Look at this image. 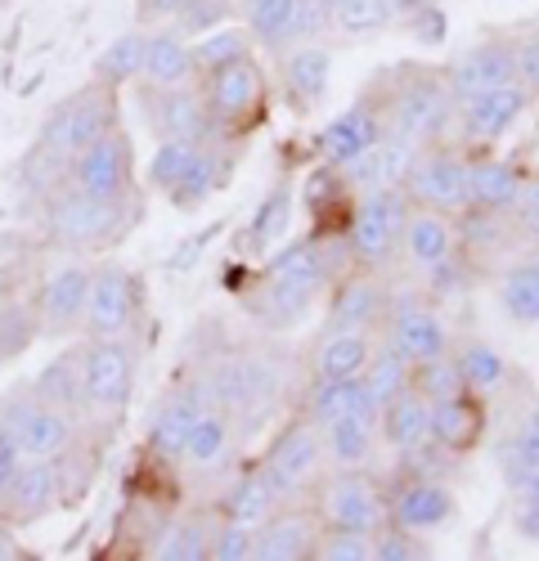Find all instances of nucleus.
<instances>
[{
  "mask_svg": "<svg viewBox=\"0 0 539 561\" xmlns=\"http://www.w3.org/2000/svg\"><path fill=\"white\" fill-rule=\"evenodd\" d=\"M324 436V454L337 462V467H359L369 454H374V440H378V417L374 413H346L337 423L320 427Z\"/></svg>",
  "mask_w": 539,
  "mask_h": 561,
  "instance_id": "473e14b6",
  "label": "nucleus"
},
{
  "mask_svg": "<svg viewBox=\"0 0 539 561\" xmlns=\"http://www.w3.org/2000/svg\"><path fill=\"white\" fill-rule=\"evenodd\" d=\"M521 225H526V233H530V239L539 243V207H535V211H526V216H521Z\"/></svg>",
  "mask_w": 539,
  "mask_h": 561,
  "instance_id": "0e129e2a",
  "label": "nucleus"
},
{
  "mask_svg": "<svg viewBox=\"0 0 539 561\" xmlns=\"http://www.w3.org/2000/svg\"><path fill=\"white\" fill-rule=\"evenodd\" d=\"M500 301H504L508 319H517V323H539V261L508 270L504 288H500Z\"/></svg>",
  "mask_w": 539,
  "mask_h": 561,
  "instance_id": "de8ad7c7",
  "label": "nucleus"
},
{
  "mask_svg": "<svg viewBox=\"0 0 539 561\" xmlns=\"http://www.w3.org/2000/svg\"><path fill=\"white\" fill-rule=\"evenodd\" d=\"M485 432V409L472 400V391L449 396L432 404V440L445 449H472Z\"/></svg>",
  "mask_w": 539,
  "mask_h": 561,
  "instance_id": "c85d7f7f",
  "label": "nucleus"
},
{
  "mask_svg": "<svg viewBox=\"0 0 539 561\" xmlns=\"http://www.w3.org/2000/svg\"><path fill=\"white\" fill-rule=\"evenodd\" d=\"M445 85L455 104L481 95V90H494V85H517V68H513V45L504 41H485V45H472L463 50L445 72Z\"/></svg>",
  "mask_w": 539,
  "mask_h": 561,
  "instance_id": "2eb2a0df",
  "label": "nucleus"
},
{
  "mask_svg": "<svg viewBox=\"0 0 539 561\" xmlns=\"http://www.w3.org/2000/svg\"><path fill=\"white\" fill-rule=\"evenodd\" d=\"M68 180L90 198H130L135 190V153H130V135L117 126L104 139H95L85 153L72 158Z\"/></svg>",
  "mask_w": 539,
  "mask_h": 561,
  "instance_id": "9d476101",
  "label": "nucleus"
},
{
  "mask_svg": "<svg viewBox=\"0 0 539 561\" xmlns=\"http://www.w3.org/2000/svg\"><path fill=\"white\" fill-rule=\"evenodd\" d=\"M455 364H459V373H463V382H468V391H472V396H490V391H500V387H504V378H508L504 355L494 351V346H485V342H468V346L455 355Z\"/></svg>",
  "mask_w": 539,
  "mask_h": 561,
  "instance_id": "37998d69",
  "label": "nucleus"
},
{
  "mask_svg": "<svg viewBox=\"0 0 539 561\" xmlns=\"http://www.w3.org/2000/svg\"><path fill=\"white\" fill-rule=\"evenodd\" d=\"M220 175H225V153L216 149V139H207V145L198 149V158H194V167L185 171V180H180L175 184V190H171V203L175 207H198L211 190H216V184H220Z\"/></svg>",
  "mask_w": 539,
  "mask_h": 561,
  "instance_id": "79ce46f5",
  "label": "nucleus"
},
{
  "mask_svg": "<svg viewBox=\"0 0 539 561\" xmlns=\"http://www.w3.org/2000/svg\"><path fill=\"white\" fill-rule=\"evenodd\" d=\"M427 404H436V400H449V396H463L468 391V382H463V373H459V364L455 359H445V355H436V359H423L418 368H414V382H410Z\"/></svg>",
  "mask_w": 539,
  "mask_h": 561,
  "instance_id": "8fccbe9b",
  "label": "nucleus"
},
{
  "mask_svg": "<svg viewBox=\"0 0 539 561\" xmlns=\"http://www.w3.org/2000/svg\"><path fill=\"white\" fill-rule=\"evenodd\" d=\"M314 557L324 561H374V535L359 530H320V543H314Z\"/></svg>",
  "mask_w": 539,
  "mask_h": 561,
  "instance_id": "3c124183",
  "label": "nucleus"
},
{
  "mask_svg": "<svg viewBox=\"0 0 539 561\" xmlns=\"http://www.w3.org/2000/svg\"><path fill=\"white\" fill-rule=\"evenodd\" d=\"M517 530H521L526 539H539V507H526V503H521V512H517Z\"/></svg>",
  "mask_w": 539,
  "mask_h": 561,
  "instance_id": "680f3d73",
  "label": "nucleus"
},
{
  "mask_svg": "<svg viewBox=\"0 0 539 561\" xmlns=\"http://www.w3.org/2000/svg\"><path fill=\"white\" fill-rule=\"evenodd\" d=\"M50 472H55V494L64 507L81 503L90 494V485H95V454H90L81 440L64 445L55 458H50Z\"/></svg>",
  "mask_w": 539,
  "mask_h": 561,
  "instance_id": "58836bf2",
  "label": "nucleus"
},
{
  "mask_svg": "<svg viewBox=\"0 0 539 561\" xmlns=\"http://www.w3.org/2000/svg\"><path fill=\"white\" fill-rule=\"evenodd\" d=\"M329 77H333V55L324 45H297L293 55H284V90L297 108H314L324 100L329 90Z\"/></svg>",
  "mask_w": 539,
  "mask_h": 561,
  "instance_id": "a878e982",
  "label": "nucleus"
},
{
  "mask_svg": "<svg viewBox=\"0 0 539 561\" xmlns=\"http://www.w3.org/2000/svg\"><path fill=\"white\" fill-rule=\"evenodd\" d=\"M27 462V454H23V445L0 427V499H5V490L14 485V477H19V467Z\"/></svg>",
  "mask_w": 539,
  "mask_h": 561,
  "instance_id": "13d9d810",
  "label": "nucleus"
},
{
  "mask_svg": "<svg viewBox=\"0 0 539 561\" xmlns=\"http://www.w3.org/2000/svg\"><path fill=\"white\" fill-rule=\"evenodd\" d=\"M449 517H455V494H449L445 485H436V481L404 485L400 499L391 503V522L404 526V530H414V535H427V530L445 526Z\"/></svg>",
  "mask_w": 539,
  "mask_h": 561,
  "instance_id": "b1692460",
  "label": "nucleus"
},
{
  "mask_svg": "<svg viewBox=\"0 0 539 561\" xmlns=\"http://www.w3.org/2000/svg\"><path fill=\"white\" fill-rule=\"evenodd\" d=\"M0 427L23 445L27 458H55L64 445L77 440V417L68 409L45 404L32 387L10 391L0 400Z\"/></svg>",
  "mask_w": 539,
  "mask_h": 561,
  "instance_id": "0eeeda50",
  "label": "nucleus"
},
{
  "mask_svg": "<svg viewBox=\"0 0 539 561\" xmlns=\"http://www.w3.org/2000/svg\"><path fill=\"white\" fill-rule=\"evenodd\" d=\"M135 207L130 198H90L77 184H59V190L45 198V233L50 243L68 248V252H104L113 248L122 233L130 229Z\"/></svg>",
  "mask_w": 539,
  "mask_h": 561,
  "instance_id": "f257e3e1",
  "label": "nucleus"
},
{
  "mask_svg": "<svg viewBox=\"0 0 539 561\" xmlns=\"http://www.w3.org/2000/svg\"><path fill=\"white\" fill-rule=\"evenodd\" d=\"M378 423L391 449H423L432 440V404L410 387L378 409Z\"/></svg>",
  "mask_w": 539,
  "mask_h": 561,
  "instance_id": "393cba45",
  "label": "nucleus"
},
{
  "mask_svg": "<svg viewBox=\"0 0 539 561\" xmlns=\"http://www.w3.org/2000/svg\"><path fill=\"white\" fill-rule=\"evenodd\" d=\"M400 243L418 270H440L449 261V252H455V229H449V216L423 207V211H410Z\"/></svg>",
  "mask_w": 539,
  "mask_h": 561,
  "instance_id": "bb28decb",
  "label": "nucleus"
},
{
  "mask_svg": "<svg viewBox=\"0 0 539 561\" xmlns=\"http://www.w3.org/2000/svg\"><path fill=\"white\" fill-rule=\"evenodd\" d=\"M517 494H521L526 507H539V472H526V477L517 481Z\"/></svg>",
  "mask_w": 539,
  "mask_h": 561,
  "instance_id": "e2e57ef3",
  "label": "nucleus"
},
{
  "mask_svg": "<svg viewBox=\"0 0 539 561\" xmlns=\"http://www.w3.org/2000/svg\"><path fill=\"white\" fill-rule=\"evenodd\" d=\"M145 310V284L140 274L126 265H100L90 270V297H85V319L81 329L90 337H122L140 323Z\"/></svg>",
  "mask_w": 539,
  "mask_h": 561,
  "instance_id": "6e6552de",
  "label": "nucleus"
},
{
  "mask_svg": "<svg viewBox=\"0 0 539 561\" xmlns=\"http://www.w3.org/2000/svg\"><path fill=\"white\" fill-rule=\"evenodd\" d=\"M198 81H203L198 90H203V104L211 113L216 135H230L234 122H248L265 104V72H261V64L252 55L225 64V68L198 77Z\"/></svg>",
  "mask_w": 539,
  "mask_h": 561,
  "instance_id": "1a4fd4ad",
  "label": "nucleus"
},
{
  "mask_svg": "<svg viewBox=\"0 0 539 561\" xmlns=\"http://www.w3.org/2000/svg\"><path fill=\"white\" fill-rule=\"evenodd\" d=\"M252 535H256L252 526L220 517L216 530H211V552H207V561H252Z\"/></svg>",
  "mask_w": 539,
  "mask_h": 561,
  "instance_id": "864d4df0",
  "label": "nucleus"
},
{
  "mask_svg": "<svg viewBox=\"0 0 539 561\" xmlns=\"http://www.w3.org/2000/svg\"><path fill=\"white\" fill-rule=\"evenodd\" d=\"M427 557V543L404 530V526H387V530H374V561H423Z\"/></svg>",
  "mask_w": 539,
  "mask_h": 561,
  "instance_id": "5fc2aeb1",
  "label": "nucleus"
},
{
  "mask_svg": "<svg viewBox=\"0 0 539 561\" xmlns=\"http://www.w3.org/2000/svg\"><path fill=\"white\" fill-rule=\"evenodd\" d=\"M314 543H320V526L310 517H301V512H270L252 535V557L256 561H301V557H314Z\"/></svg>",
  "mask_w": 539,
  "mask_h": 561,
  "instance_id": "412c9836",
  "label": "nucleus"
},
{
  "mask_svg": "<svg viewBox=\"0 0 539 561\" xmlns=\"http://www.w3.org/2000/svg\"><path fill=\"white\" fill-rule=\"evenodd\" d=\"M374 355V342L359 329H329V337L314 351V378L320 382H342V378H359Z\"/></svg>",
  "mask_w": 539,
  "mask_h": 561,
  "instance_id": "c756f323",
  "label": "nucleus"
},
{
  "mask_svg": "<svg viewBox=\"0 0 539 561\" xmlns=\"http://www.w3.org/2000/svg\"><path fill=\"white\" fill-rule=\"evenodd\" d=\"M517 194H521V171L513 162H500V158L468 162V207L508 211L517 207Z\"/></svg>",
  "mask_w": 539,
  "mask_h": 561,
  "instance_id": "cd10ccee",
  "label": "nucleus"
},
{
  "mask_svg": "<svg viewBox=\"0 0 539 561\" xmlns=\"http://www.w3.org/2000/svg\"><path fill=\"white\" fill-rule=\"evenodd\" d=\"M404 194H410V203H423L427 211L455 216L468 207V162L445 149L414 153L410 171H404Z\"/></svg>",
  "mask_w": 539,
  "mask_h": 561,
  "instance_id": "9b49d317",
  "label": "nucleus"
},
{
  "mask_svg": "<svg viewBox=\"0 0 539 561\" xmlns=\"http://www.w3.org/2000/svg\"><path fill=\"white\" fill-rule=\"evenodd\" d=\"M391 19H395L391 0H337V5H333V27L346 32V36L382 32Z\"/></svg>",
  "mask_w": 539,
  "mask_h": 561,
  "instance_id": "09e8293b",
  "label": "nucleus"
},
{
  "mask_svg": "<svg viewBox=\"0 0 539 561\" xmlns=\"http://www.w3.org/2000/svg\"><path fill=\"white\" fill-rule=\"evenodd\" d=\"M135 364H140V351L130 346V333L90 337L81 346V417L113 427L130 404Z\"/></svg>",
  "mask_w": 539,
  "mask_h": 561,
  "instance_id": "f03ea898",
  "label": "nucleus"
},
{
  "mask_svg": "<svg viewBox=\"0 0 539 561\" xmlns=\"http://www.w3.org/2000/svg\"><path fill=\"white\" fill-rule=\"evenodd\" d=\"M108 130H117V90L104 85V81H90V85L72 90L68 100H59L50 113H45L36 145L72 162L77 153H85Z\"/></svg>",
  "mask_w": 539,
  "mask_h": 561,
  "instance_id": "20e7f679",
  "label": "nucleus"
},
{
  "mask_svg": "<svg viewBox=\"0 0 539 561\" xmlns=\"http://www.w3.org/2000/svg\"><path fill=\"white\" fill-rule=\"evenodd\" d=\"M526 427H530V432H535V436H539V404H535V409H530V423H526Z\"/></svg>",
  "mask_w": 539,
  "mask_h": 561,
  "instance_id": "69168bd1",
  "label": "nucleus"
},
{
  "mask_svg": "<svg viewBox=\"0 0 539 561\" xmlns=\"http://www.w3.org/2000/svg\"><path fill=\"white\" fill-rule=\"evenodd\" d=\"M85 297H90V265H59L45 284L36 288V319L45 337H68L85 319Z\"/></svg>",
  "mask_w": 539,
  "mask_h": 561,
  "instance_id": "ddd939ff",
  "label": "nucleus"
},
{
  "mask_svg": "<svg viewBox=\"0 0 539 561\" xmlns=\"http://www.w3.org/2000/svg\"><path fill=\"white\" fill-rule=\"evenodd\" d=\"M410 194L395 190V184H387V190H369L365 198H359V207L351 211V225H346V248L351 256L374 270L382 261H391L400 233H404V220H410Z\"/></svg>",
  "mask_w": 539,
  "mask_h": 561,
  "instance_id": "423d86ee",
  "label": "nucleus"
},
{
  "mask_svg": "<svg viewBox=\"0 0 539 561\" xmlns=\"http://www.w3.org/2000/svg\"><path fill=\"white\" fill-rule=\"evenodd\" d=\"M320 462H324V436L310 417L284 427L275 436V445H270V454H265V467H275V472L297 490H306L314 477H320Z\"/></svg>",
  "mask_w": 539,
  "mask_h": 561,
  "instance_id": "6ab92c4d",
  "label": "nucleus"
},
{
  "mask_svg": "<svg viewBox=\"0 0 539 561\" xmlns=\"http://www.w3.org/2000/svg\"><path fill=\"white\" fill-rule=\"evenodd\" d=\"M0 297H5V278H0Z\"/></svg>",
  "mask_w": 539,
  "mask_h": 561,
  "instance_id": "338daca9",
  "label": "nucleus"
},
{
  "mask_svg": "<svg viewBox=\"0 0 539 561\" xmlns=\"http://www.w3.org/2000/svg\"><path fill=\"white\" fill-rule=\"evenodd\" d=\"M329 278H333V265L320 243H293L265 265V288L256 293L261 301H252V310L265 323H293L297 314H306L310 297L320 293Z\"/></svg>",
  "mask_w": 539,
  "mask_h": 561,
  "instance_id": "7ed1b4c3",
  "label": "nucleus"
},
{
  "mask_svg": "<svg viewBox=\"0 0 539 561\" xmlns=\"http://www.w3.org/2000/svg\"><path fill=\"white\" fill-rule=\"evenodd\" d=\"M410 297H414V293H404V301H395L387 342H391L404 359H410V364H423V359L445 355L449 333H445V323H440L427 306H418V301H410Z\"/></svg>",
  "mask_w": 539,
  "mask_h": 561,
  "instance_id": "aec40b11",
  "label": "nucleus"
},
{
  "mask_svg": "<svg viewBox=\"0 0 539 561\" xmlns=\"http://www.w3.org/2000/svg\"><path fill=\"white\" fill-rule=\"evenodd\" d=\"M140 108L158 139H220L194 85H140Z\"/></svg>",
  "mask_w": 539,
  "mask_h": 561,
  "instance_id": "f8f14e48",
  "label": "nucleus"
},
{
  "mask_svg": "<svg viewBox=\"0 0 539 561\" xmlns=\"http://www.w3.org/2000/svg\"><path fill=\"white\" fill-rule=\"evenodd\" d=\"M382 135H387V130H382L378 113H374L369 104H355V108H346L342 117H333V122L320 130V139H314V153H320L324 167L337 171V167L355 162L359 153H369Z\"/></svg>",
  "mask_w": 539,
  "mask_h": 561,
  "instance_id": "a211bd4d",
  "label": "nucleus"
},
{
  "mask_svg": "<svg viewBox=\"0 0 539 561\" xmlns=\"http://www.w3.org/2000/svg\"><path fill=\"white\" fill-rule=\"evenodd\" d=\"M225 449H230V413L225 409H203L194 417V427L185 436V454H180V462H190V467H211L225 458Z\"/></svg>",
  "mask_w": 539,
  "mask_h": 561,
  "instance_id": "e433bc0d",
  "label": "nucleus"
},
{
  "mask_svg": "<svg viewBox=\"0 0 539 561\" xmlns=\"http://www.w3.org/2000/svg\"><path fill=\"white\" fill-rule=\"evenodd\" d=\"M198 68H194V45H185L180 32H153L145 36V68H140V85H194Z\"/></svg>",
  "mask_w": 539,
  "mask_h": 561,
  "instance_id": "5701e85b",
  "label": "nucleus"
},
{
  "mask_svg": "<svg viewBox=\"0 0 539 561\" xmlns=\"http://www.w3.org/2000/svg\"><path fill=\"white\" fill-rule=\"evenodd\" d=\"M207 145V139H158V153L149 162V184L162 194H171L180 180H185V171L194 167L198 149Z\"/></svg>",
  "mask_w": 539,
  "mask_h": 561,
  "instance_id": "a18cd8bd",
  "label": "nucleus"
},
{
  "mask_svg": "<svg viewBox=\"0 0 539 561\" xmlns=\"http://www.w3.org/2000/svg\"><path fill=\"white\" fill-rule=\"evenodd\" d=\"M513 68H517V85L535 100L539 95V36L513 45Z\"/></svg>",
  "mask_w": 539,
  "mask_h": 561,
  "instance_id": "4d7b16f0",
  "label": "nucleus"
},
{
  "mask_svg": "<svg viewBox=\"0 0 539 561\" xmlns=\"http://www.w3.org/2000/svg\"><path fill=\"white\" fill-rule=\"evenodd\" d=\"M211 530H216V522L207 517V512H190V517L171 522V526L158 535L153 552H158L162 561H207V552H211Z\"/></svg>",
  "mask_w": 539,
  "mask_h": 561,
  "instance_id": "f704fd0d",
  "label": "nucleus"
},
{
  "mask_svg": "<svg viewBox=\"0 0 539 561\" xmlns=\"http://www.w3.org/2000/svg\"><path fill=\"white\" fill-rule=\"evenodd\" d=\"M140 68H145V32H126L113 45H104V55L95 59V81L122 90L130 81H140Z\"/></svg>",
  "mask_w": 539,
  "mask_h": 561,
  "instance_id": "ea45409f",
  "label": "nucleus"
},
{
  "mask_svg": "<svg viewBox=\"0 0 539 561\" xmlns=\"http://www.w3.org/2000/svg\"><path fill=\"white\" fill-rule=\"evenodd\" d=\"M526 108H530V95L521 85H494L459 104V122L472 145H494V139L508 135L526 117Z\"/></svg>",
  "mask_w": 539,
  "mask_h": 561,
  "instance_id": "dca6fc26",
  "label": "nucleus"
},
{
  "mask_svg": "<svg viewBox=\"0 0 539 561\" xmlns=\"http://www.w3.org/2000/svg\"><path fill=\"white\" fill-rule=\"evenodd\" d=\"M324 32H333V5L329 0H301L297 5V23H293V45H310Z\"/></svg>",
  "mask_w": 539,
  "mask_h": 561,
  "instance_id": "6e6d98bb",
  "label": "nucleus"
},
{
  "mask_svg": "<svg viewBox=\"0 0 539 561\" xmlns=\"http://www.w3.org/2000/svg\"><path fill=\"white\" fill-rule=\"evenodd\" d=\"M220 14H225V0H190V5L180 10L175 19H180V27H185V32H207Z\"/></svg>",
  "mask_w": 539,
  "mask_h": 561,
  "instance_id": "bf43d9fd",
  "label": "nucleus"
},
{
  "mask_svg": "<svg viewBox=\"0 0 539 561\" xmlns=\"http://www.w3.org/2000/svg\"><path fill=\"white\" fill-rule=\"evenodd\" d=\"M297 5H301V0H243L248 36L270 45V50H284V45H293Z\"/></svg>",
  "mask_w": 539,
  "mask_h": 561,
  "instance_id": "c9c22d12",
  "label": "nucleus"
},
{
  "mask_svg": "<svg viewBox=\"0 0 539 561\" xmlns=\"http://www.w3.org/2000/svg\"><path fill=\"white\" fill-rule=\"evenodd\" d=\"M185 5L190 0H135V14H140L145 23H158V19H175Z\"/></svg>",
  "mask_w": 539,
  "mask_h": 561,
  "instance_id": "052dcab7",
  "label": "nucleus"
},
{
  "mask_svg": "<svg viewBox=\"0 0 539 561\" xmlns=\"http://www.w3.org/2000/svg\"><path fill=\"white\" fill-rule=\"evenodd\" d=\"M382 499L378 490L365 481V477H333L324 485V499H320V522L329 530H359V535H374L378 522H382Z\"/></svg>",
  "mask_w": 539,
  "mask_h": 561,
  "instance_id": "f3484780",
  "label": "nucleus"
},
{
  "mask_svg": "<svg viewBox=\"0 0 539 561\" xmlns=\"http://www.w3.org/2000/svg\"><path fill=\"white\" fill-rule=\"evenodd\" d=\"M288 220H293V194H288V190H275V194L261 203L256 220H252V243H256V248H270V243H275L279 233L288 229Z\"/></svg>",
  "mask_w": 539,
  "mask_h": 561,
  "instance_id": "603ef678",
  "label": "nucleus"
},
{
  "mask_svg": "<svg viewBox=\"0 0 539 561\" xmlns=\"http://www.w3.org/2000/svg\"><path fill=\"white\" fill-rule=\"evenodd\" d=\"M359 378H365V387H369V400L382 409V404L395 400L400 391H410V382H414V364L387 342V346H378V351L369 355V364H365V373H359Z\"/></svg>",
  "mask_w": 539,
  "mask_h": 561,
  "instance_id": "4c0bfd02",
  "label": "nucleus"
},
{
  "mask_svg": "<svg viewBox=\"0 0 539 561\" xmlns=\"http://www.w3.org/2000/svg\"><path fill=\"white\" fill-rule=\"evenodd\" d=\"M81 346H85V342H81ZM81 346H68L64 355H55V359L32 378V391H36L45 404L68 409L72 417H81Z\"/></svg>",
  "mask_w": 539,
  "mask_h": 561,
  "instance_id": "7c9ffc66",
  "label": "nucleus"
},
{
  "mask_svg": "<svg viewBox=\"0 0 539 561\" xmlns=\"http://www.w3.org/2000/svg\"><path fill=\"white\" fill-rule=\"evenodd\" d=\"M243 55H252V36H248V27L203 32V41L194 45V68H198V77H207V72H216V68H225V64H234V59H243Z\"/></svg>",
  "mask_w": 539,
  "mask_h": 561,
  "instance_id": "49530a36",
  "label": "nucleus"
},
{
  "mask_svg": "<svg viewBox=\"0 0 539 561\" xmlns=\"http://www.w3.org/2000/svg\"><path fill=\"white\" fill-rule=\"evenodd\" d=\"M55 503H59V494H55L50 458H27V462L19 467L14 485L5 490V499H0V517H5L10 526L36 522V517H45V512H50Z\"/></svg>",
  "mask_w": 539,
  "mask_h": 561,
  "instance_id": "4be33fe9",
  "label": "nucleus"
},
{
  "mask_svg": "<svg viewBox=\"0 0 539 561\" xmlns=\"http://www.w3.org/2000/svg\"><path fill=\"white\" fill-rule=\"evenodd\" d=\"M455 113H459V104L449 95L445 72L414 68L391 90V135L410 139V145H436L445 126L455 122Z\"/></svg>",
  "mask_w": 539,
  "mask_h": 561,
  "instance_id": "39448f33",
  "label": "nucleus"
},
{
  "mask_svg": "<svg viewBox=\"0 0 539 561\" xmlns=\"http://www.w3.org/2000/svg\"><path fill=\"white\" fill-rule=\"evenodd\" d=\"M346 413H374L378 417V404L369 400V387L365 378H342V382H320L314 378V391H310V423L314 427H329Z\"/></svg>",
  "mask_w": 539,
  "mask_h": 561,
  "instance_id": "2f4dec72",
  "label": "nucleus"
},
{
  "mask_svg": "<svg viewBox=\"0 0 539 561\" xmlns=\"http://www.w3.org/2000/svg\"><path fill=\"white\" fill-rule=\"evenodd\" d=\"M41 333V319H36V297L32 301H14L10 293L0 297V364L19 359L32 337Z\"/></svg>",
  "mask_w": 539,
  "mask_h": 561,
  "instance_id": "a19ab883",
  "label": "nucleus"
},
{
  "mask_svg": "<svg viewBox=\"0 0 539 561\" xmlns=\"http://www.w3.org/2000/svg\"><path fill=\"white\" fill-rule=\"evenodd\" d=\"M378 310H382V288H378V278H369V274H351V278H342V288H337V297H333L329 329H359V333H365Z\"/></svg>",
  "mask_w": 539,
  "mask_h": 561,
  "instance_id": "72a5a7b5",
  "label": "nucleus"
},
{
  "mask_svg": "<svg viewBox=\"0 0 539 561\" xmlns=\"http://www.w3.org/2000/svg\"><path fill=\"white\" fill-rule=\"evenodd\" d=\"M211 409V396H207V382L194 378L185 387H175L162 409L153 413V427H149V454L162 458V462H180V454H185V436L194 427V417Z\"/></svg>",
  "mask_w": 539,
  "mask_h": 561,
  "instance_id": "4468645a",
  "label": "nucleus"
},
{
  "mask_svg": "<svg viewBox=\"0 0 539 561\" xmlns=\"http://www.w3.org/2000/svg\"><path fill=\"white\" fill-rule=\"evenodd\" d=\"M225 517L230 522H243V526H261L270 512H279V503H275V494L265 490V481H261V472H248V477H239L234 485H230V494H225Z\"/></svg>",
  "mask_w": 539,
  "mask_h": 561,
  "instance_id": "c03bdc74",
  "label": "nucleus"
}]
</instances>
